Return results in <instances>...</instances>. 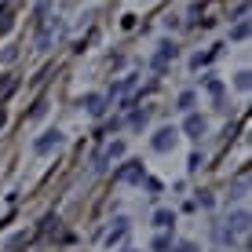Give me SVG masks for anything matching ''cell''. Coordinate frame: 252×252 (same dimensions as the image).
<instances>
[{"mask_svg":"<svg viewBox=\"0 0 252 252\" xmlns=\"http://www.w3.org/2000/svg\"><path fill=\"white\" fill-rule=\"evenodd\" d=\"M146 125V114H132V128H143Z\"/></svg>","mask_w":252,"mask_h":252,"instance_id":"8fae6325","label":"cell"},{"mask_svg":"<svg viewBox=\"0 0 252 252\" xmlns=\"http://www.w3.org/2000/svg\"><path fill=\"white\" fill-rule=\"evenodd\" d=\"M176 51H179V48H176V40H164V44H161V55H158V59H164V63H168V59H176Z\"/></svg>","mask_w":252,"mask_h":252,"instance_id":"8992f818","label":"cell"},{"mask_svg":"<svg viewBox=\"0 0 252 252\" xmlns=\"http://www.w3.org/2000/svg\"><path fill=\"white\" fill-rule=\"evenodd\" d=\"M55 146H63V132H44L33 143V154H48V150H55Z\"/></svg>","mask_w":252,"mask_h":252,"instance_id":"6da1fadb","label":"cell"},{"mask_svg":"<svg viewBox=\"0 0 252 252\" xmlns=\"http://www.w3.org/2000/svg\"><path fill=\"white\" fill-rule=\"evenodd\" d=\"M102 102H106V99H102V95H84V106H88V114H95V117H99L102 110H106V106H102Z\"/></svg>","mask_w":252,"mask_h":252,"instance_id":"277c9868","label":"cell"},{"mask_svg":"<svg viewBox=\"0 0 252 252\" xmlns=\"http://www.w3.org/2000/svg\"><path fill=\"white\" fill-rule=\"evenodd\" d=\"M125 252H135V249H125Z\"/></svg>","mask_w":252,"mask_h":252,"instance_id":"4fadbf2b","label":"cell"},{"mask_svg":"<svg viewBox=\"0 0 252 252\" xmlns=\"http://www.w3.org/2000/svg\"><path fill=\"white\" fill-rule=\"evenodd\" d=\"M245 37H249V22L241 19V22H238V26L230 30V40H245Z\"/></svg>","mask_w":252,"mask_h":252,"instance_id":"52a82bcc","label":"cell"},{"mask_svg":"<svg viewBox=\"0 0 252 252\" xmlns=\"http://www.w3.org/2000/svg\"><path fill=\"white\" fill-rule=\"evenodd\" d=\"M234 84H238V92H249V69H241V73H238V81H234Z\"/></svg>","mask_w":252,"mask_h":252,"instance_id":"9c48e42d","label":"cell"},{"mask_svg":"<svg viewBox=\"0 0 252 252\" xmlns=\"http://www.w3.org/2000/svg\"><path fill=\"white\" fill-rule=\"evenodd\" d=\"M154 223H158V227H172V223H176V212H168V208H161V212L154 216Z\"/></svg>","mask_w":252,"mask_h":252,"instance_id":"5b68a950","label":"cell"},{"mask_svg":"<svg viewBox=\"0 0 252 252\" xmlns=\"http://www.w3.org/2000/svg\"><path fill=\"white\" fill-rule=\"evenodd\" d=\"M187 132H190V135H194V139H197V135H205V117H197V114H190V117H187Z\"/></svg>","mask_w":252,"mask_h":252,"instance_id":"3957f363","label":"cell"},{"mask_svg":"<svg viewBox=\"0 0 252 252\" xmlns=\"http://www.w3.org/2000/svg\"><path fill=\"white\" fill-rule=\"evenodd\" d=\"M172 146H176V128H161L158 139H154V150L164 154V150H172Z\"/></svg>","mask_w":252,"mask_h":252,"instance_id":"7a4b0ae2","label":"cell"},{"mask_svg":"<svg viewBox=\"0 0 252 252\" xmlns=\"http://www.w3.org/2000/svg\"><path fill=\"white\" fill-rule=\"evenodd\" d=\"M194 102H197V95H194V92H183V95H179V110H187V114L194 110Z\"/></svg>","mask_w":252,"mask_h":252,"instance_id":"ba28073f","label":"cell"},{"mask_svg":"<svg viewBox=\"0 0 252 252\" xmlns=\"http://www.w3.org/2000/svg\"><path fill=\"white\" fill-rule=\"evenodd\" d=\"M197 201H201V208H212V205H216V197H212V194H201Z\"/></svg>","mask_w":252,"mask_h":252,"instance_id":"30bf717a","label":"cell"},{"mask_svg":"<svg viewBox=\"0 0 252 252\" xmlns=\"http://www.w3.org/2000/svg\"><path fill=\"white\" fill-rule=\"evenodd\" d=\"M179 252H197V249L190 245V241H183V245H179Z\"/></svg>","mask_w":252,"mask_h":252,"instance_id":"7c38bea8","label":"cell"}]
</instances>
